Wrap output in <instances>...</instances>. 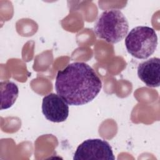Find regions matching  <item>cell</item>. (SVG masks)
<instances>
[{"mask_svg":"<svg viewBox=\"0 0 160 160\" xmlns=\"http://www.w3.org/2000/svg\"><path fill=\"white\" fill-rule=\"evenodd\" d=\"M54 88L57 94L68 104L81 106L92 101L97 96L102 82L89 65L74 62L58 72Z\"/></svg>","mask_w":160,"mask_h":160,"instance_id":"cell-1","label":"cell"},{"mask_svg":"<svg viewBox=\"0 0 160 160\" xmlns=\"http://www.w3.org/2000/svg\"><path fill=\"white\" fill-rule=\"evenodd\" d=\"M129 23L119 9H108L101 13L94 26L96 36L109 43H118L128 34Z\"/></svg>","mask_w":160,"mask_h":160,"instance_id":"cell-2","label":"cell"},{"mask_svg":"<svg viewBox=\"0 0 160 160\" xmlns=\"http://www.w3.org/2000/svg\"><path fill=\"white\" fill-rule=\"evenodd\" d=\"M125 46L133 57L145 59L151 56L158 46V36L154 29L145 26H136L127 34Z\"/></svg>","mask_w":160,"mask_h":160,"instance_id":"cell-3","label":"cell"},{"mask_svg":"<svg viewBox=\"0 0 160 160\" xmlns=\"http://www.w3.org/2000/svg\"><path fill=\"white\" fill-rule=\"evenodd\" d=\"M74 160H114L115 157L110 144L100 139H90L83 141L75 151Z\"/></svg>","mask_w":160,"mask_h":160,"instance_id":"cell-4","label":"cell"},{"mask_svg":"<svg viewBox=\"0 0 160 160\" xmlns=\"http://www.w3.org/2000/svg\"><path fill=\"white\" fill-rule=\"evenodd\" d=\"M42 112L48 120L61 122L68 117V104L58 94L50 93L42 99Z\"/></svg>","mask_w":160,"mask_h":160,"instance_id":"cell-5","label":"cell"},{"mask_svg":"<svg viewBox=\"0 0 160 160\" xmlns=\"http://www.w3.org/2000/svg\"><path fill=\"white\" fill-rule=\"evenodd\" d=\"M138 75L147 86L159 87L160 85L159 58H152L140 63L138 67Z\"/></svg>","mask_w":160,"mask_h":160,"instance_id":"cell-6","label":"cell"},{"mask_svg":"<svg viewBox=\"0 0 160 160\" xmlns=\"http://www.w3.org/2000/svg\"><path fill=\"white\" fill-rule=\"evenodd\" d=\"M1 110L11 108L15 102L19 94L18 86L10 81H1Z\"/></svg>","mask_w":160,"mask_h":160,"instance_id":"cell-7","label":"cell"}]
</instances>
